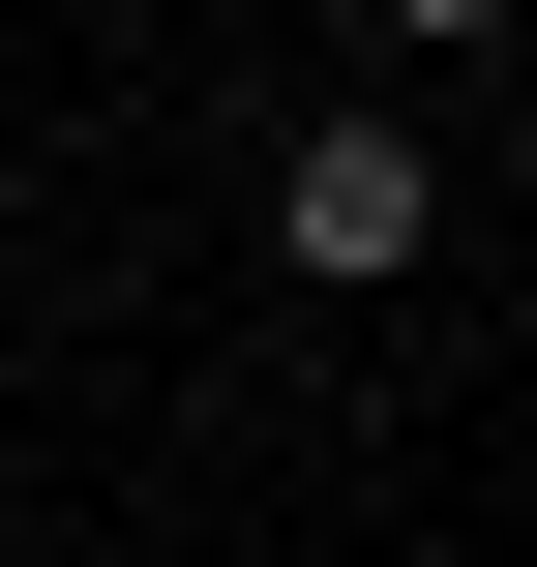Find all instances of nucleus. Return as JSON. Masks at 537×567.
Instances as JSON below:
<instances>
[{
    "label": "nucleus",
    "instance_id": "1",
    "mask_svg": "<svg viewBox=\"0 0 537 567\" xmlns=\"http://www.w3.org/2000/svg\"><path fill=\"white\" fill-rule=\"evenodd\" d=\"M269 239H299V269H329V299H389V269H419V239H448V179H419V150H389V120H299V179H269Z\"/></svg>",
    "mask_w": 537,
    "mask_h": 567
}]
</instances>
